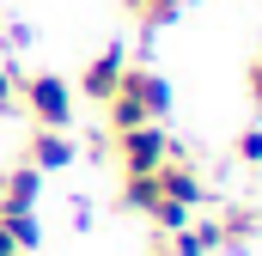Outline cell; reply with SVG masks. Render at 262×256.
Returning <instances> with one entry per match:
<instances>
[{"label": "cell", "instance_id": "7", "mask_svg": "<svg viewBox=\"0 0 262 256\" xmlns=\"http://www.w3.org/2000/svg\"><path fill=\"white\" fill-rule=\"evenodd\" d=\"M171 244H165V256H213L220 250V220H195L189 214V226H177V232H165Z\"/></svg>", "mask_w": 262, "mask_h": 256}, {"label": "cell", "instance_id": "1", "mask_svg": "<svg viewBox=\"0 0 262 256\" xmlns=\"http://www.w3.org/2000/svg\"><path fill=\"white\" fill-rule=\"evenodd\" d=\"M171 110V86L152 73V67H122V79H116V92H110V104H104V116H110V134H122V128H140V122H159Z\"/></svg>", "mask_w": 262, "mask_h": 256}, {"label": "cell", "instance_id": "2", "mask_svg": "<svg viewBox=\"0 0 262 256\" xmlns=\"http://www.w3.org/2000/svg\"><path fill=\"white\" fill-rule=\"evenodd\" d=\"M18 110H31L37 128H67V122H73V86H67L61 73H25Z\"/></svg>", "mask_w": 262, "mask_h": 256}, {"label": "cell", "instance_id": "14", "mask_svg": "<svg viewBox=\"0 0 262 256\" xmlns=\"http://www.w3.org/2000/svg\"><path fill=\"white\" fill-rule=\"evenodd\" d=\"M18 256H37V250H18Z\"/></svg>", "mask_w": 262, "mask_h": 256}, {"label": "cell", "instance_id": "15", "mask_svg": "<svg viewBox=\"0 0 262 256\" xmlns=\"http://www.w3.org/2000/svg\"><path fill=\"white\" fill-rule=\"evenodd\" d=\"M159 256H165V250H159Z\"/></svg>", "mask_w": 262, "mask_h": 256}, {"label": "cell", "instance_id": "6", "mask_svg": "<svg viewBox=\"0 0 262 256\" xmlns=\"http://www.w3.org/2000/svg\"><path fill=\"white\" fill-rule=\"evenodd\" d=\"M37 195H43V171L31 165L0 171V214H37Z\"/></svg>", "mask_w": 262, "mask_h": 256}, {"label": "cell", "instance_id": "12", "mask_svg": "<svg viewBox=\"0 0 262 256\" xmlns=\"http://www.w3.org/2000/svg\"><path fill=\"white\" fill-rule=\"evenodd\" d=\"M18 86H25V73L0 67V116H12V110H18Z\"/></svg>", "mask_w": 262, "mask_h": 256}, {"label": "cell", "instance_id": "8", "mask_svg": "<svg viewBox=\"0 0 262 256\" xmlns=\"http://www.w3.org/2000/svg\"><path fill=\"white\" fill-rule=\"evenodd\" d=\"M256 232H262L256 207H226V214H220V250H244Z\"/></svg>", "mask_w": 262, "mask_h": 256}, {"label": "cell", "instance_id": "5", "mask_svg": "<svg viewBox=\"0 0 262 256\" xmlns=\"http://www.w3.org/2000/svg\"><path fill=\"white\" fill-rule=\"evenodd\" d=\"M25 165L43 171V177H49V171H67V165H73V140H67V128H37L31 146H25Z\"/></svg>", "mask_w": 262, "mask_h": 256}, {"label": "cell", "instance_id": "10", "mask_svg": "<svg viewBox=\"0 0 262 256\" xmlns=\"http://www.w3.org/2000/svg\"><path fill=\"white\" fill-rule=\"evenodd\" d=\"M183 6H189V0H128V12H134V25H140V31H165Z\"/></svg>", "mask_w": 262, "mask_h": 256}, {"label": "cell", "instance_id": "4", "mask_svg": "<svg viewBox=\"0 0 262 256\" xmlns=\"http://www.w3.org/2000/svg\"><path fill=\"white\" fill-rule=\"evenodd\" d=\"M122 67H128V49L122 43H104L85 73H79V86H73V98H92V104H110V92H116V79H122Z\"/></svg>", "mask_w": 262, "mask_h": 256}, {"label": "cell", "instance_id": "13", "mask_svg": "<svg viewBox=\"0 0 262 256\" xmlns=\"http://www.w3.org/2000/svg\"><path fill=\"white\" fill-rule=\"evenodd\" d=\"M244 86H250V98L262 104V61H250V73H244Z\"/></svg>", "mask_w": 262, "mask_h": 256}, {"label": "cell", "instance_id": "11", "mask_svg": "<svg viewBox=\"0 0 262 256\" xmlns=\"http://www.w3.org/2000/svg\"><path fill=\"white\" fill-rule=\"evenodd\" d=\"M232 153H238V165H262V128H244L232 140Z\"/></svg>", "mask_w": 262, "mask_h": 256}, {"label": "cell", "instance_id": "3", "mask_svg": "<svg viewBox=\"0 0 262 256\" xmlns=\"http://www.w3.org/2000/svg\"><path fill=\"white\" fill-rule=\"evenodd\" d=\"M171 153H177V140H171V134H165L159 122H140V128H122V134H116V159H122V177H128V171H159Z\"/></svg>", "mask_w": 262, "mask_h": 256}, {"label": "cell", "instance_id": "9", "mask_svg": "<svg viewBox=\"0 0 262 256\" xmlns=\"http://www.w3.org/2000/svg\"><path fill=\"white\" fill-rule=\"evenodd\" d=\"M159 171H128V177H122V207H128V214H152V201H159Z\"/></svg>", "mask_w": 262, "mask_h": 256}]
</instances>
